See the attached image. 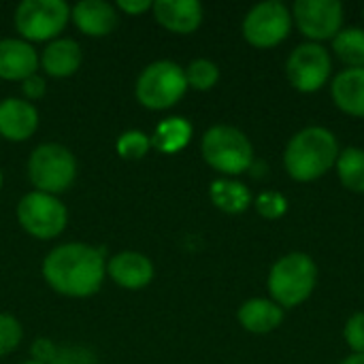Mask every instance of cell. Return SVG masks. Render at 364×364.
Returning a JSON list of instances; mask_svg holds the SVG:
<instances>
[{"label": "cell", "instance_id": "obj_12", "mask_svg": "<svg viewBox=\"0 0 364 364\" xmlns=\"http://www.w3.org/2000/svg\"><path fill=\"white\" fill-rule=\"evenodd\" d=\"M38 128V111L23 98H4L0 102V136L13 143L28 141Z\"/></svg>", "mask_w": 364, "mask_h": 364}, {"label": "cell", "instance_id": "obj_16", "mask_svg": "<svg viewBox=\"0 0 364 364\" xmlns=\"http://www.w3.org/2000/svg\"><path fill=\"white\" fill-rule=\"evenodd\" d=\"M70 19L83 34L100 38L115 30L119 17L117 9L105 0H81L70 9Z\"/></svg>", "mask_w": 364, "mask_h": 364}, {"label": "cell", "instance_id": "obj_27", "mask_svg": "<svg viewBox=\"0 0 364 364\" xmlns=\"http://www.w3.org/2000/svg\"><path fill=\"white\" fill-rule=\"evenodd\" d=\"M254 207L264 220H279L288 211V200L279 192H262L258 194Z\"/></svg>", "mask_w": 364, "mask_h": 364}, {"label": "cell", "instance_id": "obj_24", "mask_svg": "<svg viewBox=\"0 0 364 364\" xmlns=\"http://www.w3.org/2000/svg\"><path fill=\"white\" fill-rule=\"evenodd\" d=\"M186 79H188V87H194L198 92H209L220 81V68L215 62H211L207 58H198L188 64Z\"/></svg>", "mask_w": 364, "mask_h": 364}, {"label": "cell", "instance_id": "obj_35", "mask_svg": "<svg viewBox=\"0 0 364 364\" xmlns=\"http://www.w3.org/2000/svg\"><path fill=\"white\" fill-rule=\"evenodd\" d=\"M0 188H2V173H0Z\"/></svg>", "mask_w": 364, "mask_h": 364}, {"label": "cell", "instance_id": "obj_22", "mask_svg": "<svg viewBox=\"0 0 364 364\" xmlns=\"http://www.w3.org/2000/svg\"><path fill=\"white\" fill-rule=\"evenodd\" d=\"M335 168L343 188H348L350 192L364 194V149L346 147L343 151H339Z\"/></svg>", "mask_w": 364, "mask_h": 364}, {"label": "cell", "instance_id": "obj_30", "mask_svg": "<svg viewBox=\"0 0 364 364\" xmlns=\"http://www.w3.org/2000/svg\"><path fill=\"white\" fill-rule=\"evenodd\" d=\"M21 90H23L28 102H30V100H38V98L45 96L47 83H45V79L41 75H32V77H28V79L21 81Z\"/></svg>", "mask_w": 364, "mask_h": 364}, {"label": "cell", "instance_id": "obj_31", "mask_svg": "<svg viewBox=\"0 0 364 364\" xmlns=\"http://www.w3.org/2000/svg\"><path fill=\"white\" fill-rule=\"evenodd\" d=\"M51 364H94V356H90L83 350H68V352H58L55 360Z\"/></svg>", "mask_w": 364, "mask_h": 364}, {"label": "cell", "instance_id": "obj_23", "mask_svg": "<svg viewBox=\"0 0 364 364\" xmlns=\"http://www.w3.org/2000/svg\"><path fill=\"white\" fill-rule=\"evenodd\" d=\"M333 51L350 68H364V28H341L333 38Z\"/></svg>", "mask_w": 364, "mask_h": 364}, {"label": "cell", "instance_id": "obj_2", "mask_svg": "<svg viewBox=\"0 0 364 364\" xmlns=\"http://www.w3.org/2000/svg\"><path fill=\"white\" fill-rule=\"evenodd\" d=\"M339 151V143L328 128L309 126L288 141L284 151V166L294 181H316L335 166Z\"/></svg>", "mask_w": 364, "mask_h": 364}, {"label": "cell", "instance_id": "obj_5", "mask_svg": "<svg viewBox=\"0 0 364 364\" xmlns=\"http://www.w3.org/2000/svg\"><path fill=\"white\" fill-rule=\"evenodd\" d=\"M205 162L222 175H241L254 162V147L250 139L235 126H211L200 141Z\"/></svg>", "mask_w": 364, "mask_h": 364}, {"label": "cell", "instance_id": "obj_15", "mask_svg": "<svg viewBox=\"0 0 364 364\" xmlns=\"http://www.w3.org/2000/svg\"><path fill=\"white\" fill-rule=\"evenodd\" d=\"M38 53L23 38H0V79L23 81L36 75Z\"/></svg>", "mask_w": 364, "mask_h": 364}, {"label": "cell", "instance_id": "obj_9", "mask_svg": "<svg viewBox=\"0 0 364 364\" xmlns=\"http://www.w3.org/2000/svg\"><path fill=\"white\" fill-rule=\"evenodd\" d=\"M292 30V13L277 0H267L252 6L243 19V38L258 47L271 49L288 38Z\"/></svg>", "mask_w": 364, "mask_h": 364}, {"label": "cell", "instance_id": "obj_20", "mask_svg": "<svg viewBox=\"0 0 364 364\" xmlns=\"http://www.w3.org/2000/svg\"><path fill=\"white\" fill-rule=\"evenodd\" d=\"M149 139H151V147L156 151L177 154L192 141V124L181 115L166 117L156 126V130Z\"/></svg>", "mask_w": 364, "mask_h": 364}, {"label": "cell", "instance_id": "obj_7", "mask_svg": "<svg viewBox=\"0 0 364 364\" xmlns=\"http://www.w3.org/2000/svg\"><path fill=\"white\" fill-rule=\"evenodd\" d=\"M70 19L64 0H23L15 9V28L23 41H55Z\"/></svg>", "mask_w": 364, "mask_h": 364}, {"label": "cell", "instance_id": "obj_33", "mask_svg": "<svg viewBox=\"0 0 364 364\" xmlns=\"http://www.w3.org/2000/svg\"><path fill=\"white\" fill-rule=\"evenodd\" d=\"M339 364H364V354H352L346 360H341Z\"/></svg>", "mask_w": 364, "mask_h": 364}, {"label": "cell", "instance_id": "obj_8", "mask_svg": "<svg viewBox=\"0 0 364 364\" xmlns=\"http://www.w3.org/2000/svg\"><path fill=\"white\" fill-rule=\"evenodd\" d=\"M17 220L30 237L49 241L64 232L68 224V211L58 196L34 190L19 200Z\"/></svg>", "mask_w": 364, "mask_h": 364}, {"label": "cell", "instance_id": "obj_26", "mask_svg": "<svg viewBox=\"0 0 364 364\" xmlns=\"http://www.w3.org/2000/svg\"><path fill=\"white\" fill-rule=\"evenodd\" d=\"M21 337H23V328L19 320L9 314H0V356H6L13 350H17Z\"/></svg>", "mask_w": 364, "mask_h": 364}, {"label": "cell", "instance_id": "obj_25", "mask_svg": "<svg viewBox=\"0 0 364 364\" xmlns=\"http://www.w3.org/2000/svg\"><path fill=\"white\" fill-rule=\"evenodd\" d=\"M115 149L126 160H141L151 149V139L141 130H128L117 139Z\"/></svg>", "mask_w": 364, "mask_h": 364}, {"label": "cell", "instance_id": "obj_29", "mask_svg": "<svg viewBox=\"0 0 364 364\" xmlns=\"http://www.w3.org/2000/svg\"><path fill=\"white\" fill-rule=\"evenodd\" d=\"M58 356V350L53 348V343L49 339H36L32 343V360L43 364H51Z\"/></svg>", "mask_w": 364, "mask_h": 364}, {"label": "cell", "instance_id": "obj_28", "mask_svg": "<svg viewBox=\"0 0 364 364\" xmlns=\"http://www.w3.org/2000/svg\"><path fill=\"white\" fill-rule=\"evenodd\" d=\"M343 339L354 354H364V311L354 314L343 328Z\"/></svg>", "mask_w": 364, "mask_h": 364}, {"label": "cell", "instance_id": "obj_14", "mask_svg": "<svg viewBox=\"0 0 364 364\" xmlns=\"http://www.w3.org/2000/svg\"><path fill=\"white\" fill-rule=\"evenodd\" d=\"M151 11L156 21L175 34H192L203 23V4L198 0H156Z\"/></svg>", "mask_w": 364, "mask_h": 364}, {"label": "cell", "instance_id": "obj_4", "mask_svg": "<svg viewBox=\"0 0 364 364\" xmlns=\"http://www.w3.org/2000/svg\"><path fill=\"white\" fill-rule=\"evenodd\" d=\"M188 92L186 68L173 60H158L147 64L134 85L136 100L151 111H166L175 107Z\"/></svg>", "mask_w": 364, "mask_h": 364}, {"label": "cell", "instance_id": "obj_19", "mask_svg": "<svg viewBox=\"0 0 364 364\" xmlns=\"http://www.w3.org/2000/svg\"><path fill=\"white\" fill-rule=\"evenodd\" d=\"M239 324L254 335H267L282 326L284 309L271 299H250L239 307Z\"/></svg>", "mask_w": 364, "mask_h": 364}, {"label": "cell", "instance_id": "obj_21", "mask_svg": "<svg viewBox=\"0 0 364 364\" xmlns=\"http://www.w3.org/2000/svg\"><path fill=\"white\" fill-rule=\"evenodd\" d=\"M213 205L224 213H243L252 205V194L247 186L235 179H215L209 188Z\"/></svg>", "mask_w": 364, "mask_h": 364}, {"label": "cell", "instance_id": "obj_6", "mask_svg": "<svg viewBox=\"0 0 364 364\" xmlns=\"http://www.w3.org/2000/svg\"><path fill=\"white\" fill-rule=\"evenodd\" d=\"M28 177L36 192L58 196L66 192L77 177L73 151L60 143H43L28 158Z\"/></svg>", "mask_w": 364, "mask_h": 364}, {"label": "cell", "instance_id": "obj_17", "mask_svg": "<svg viewBox=\"0 0 364 364\" xmlns=\"http://www.w3.org/2000/svg\"><path fill=\"white\" fill-rule=\"evenodd\" d=\"M38 62L47 75L55 79H64L79 70L83 62V51L81 45L73 38H55L43 49Z\"/></svg>", "mask_w": 364, "mask_h": 364}, {"label": "cell", "instance_id": "obj_1", "mask_svg": "<svg viewBox=\"0 0 364 364\" xmlns=\"http://www.w3.org/2000/svg\"><path fill=\"white\" fill-rule=\"evenodd\" d=\"M107 264L102 252L85 243L53 247L43 260V277L51 290L68 299H87L105 282Z\"/></svg>", "mask_w": 364, "mask_h": 364}, {"label": "cell", "instance_id": "obj_3", "mask_svg": "<svg viewBox=\"0 0 364 364\" xmlns=\"http://www.w3.org/2000/svg\"><path fill=\"white\" fill-rule=\"evenodd\" d=\"M318 284V267L311 256L292 252L282 256L269 271V294L271 301L282 309H292L305 303Z\"/></svg>", "mask_w": 364, "mask_h": 364}, {"label": "cell", "instance_id": "obj_18", "mask_svg": "<svg viewBox=\"0 0 364 364\" xmlns=\"http://www.w3.org/2000/svg\"><path fill=\"white\" fill-rule=\"evenodd\" d=\"M331 96L343 113L364 117V68H346L335 75Z\"/></svg>", "mask_w": 364, "mask_h": 364}, {"label": "cell", "instance_id": "obj_10", "mask_svg": "<svg viewBox=\"0 0 364 364\" xmlns=\"http://www.w3.org/2000/svg\"><path fill=\"white\" fill-rule=\"evenodd\" d=\"M333 73V60L326 47L320 43H303L292 49L286 62V75L294 90L303 94L324 87Z\"/></svg>", "mask_w": 364, "mask_h": 364}, {"label": "cell", "instance_id": "obj_11", "mask_svg": "<svg viewBox=\"0 0 364 364\" xmlns=\"http://www.w3.org/2000/svg\"><path fill=\"white\" fill-rule=\"evenodd\" d=\"M292 21L309 43L335 38L343 26V4L339 0H296Z\"/></svg>", "mask_w": 364, "mask_h": 364}, {"label": "cell", "instance_id": "obj_34", "mask_svg": "<svg viewBox=\"0 0 364 364\" xmlns=\"http://www.w3.org/2000/svg\"><path fill=\"white\" fill-rule=\"evenodd\" d=\"M23 364H43V363H36V360H26Z\"/></svg>", "mask_w": 364, "mask_h": 364}, {"label": "cell", "instance_id": "obj_32", "mask_svg": "<svg viewBox=\"0 0 364 364\" xmlns=\"http://www.w3.org/2000/svg\"><path fill=\"white\" fill-rule=\"evenodd\" d=\"M151 6H154L151 0H117V4H115V9H119L128 15H141V13L149 11Z\"/></svg>", "mask_w": 364, "mask_h": 364}, {"label": "cell", "instance_id": "obj_13", "mask_svg": "<svg viewBox=\"0 0 364 364\" xmlns=\"http://www.w3.org/2000/svg\"><path fill=\"white\" fill-rule=\"evenodd\" d=\"M107 275L126 290H143L154 279V264L141 252H119L109 260Z\"/></svg>", "mask_w": 364, "mask_h": 364}]
</instances>
